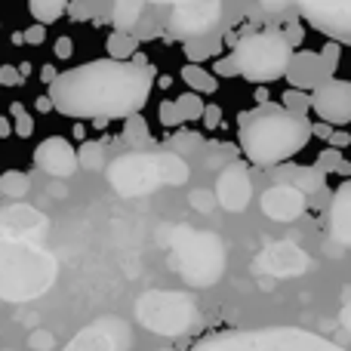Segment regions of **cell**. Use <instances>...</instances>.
I'll return each instance as SVG.
<instances>
[{"label":"cell","mask_w":351,"mask_h":351,"mask_svg":"<svg viewBox=\"0 0 351 351\" xmlns=\"http://www.w3.org/2000/svg\"><path fill=\"white\" fill-rule=\"evenodd\" d=\"M154 86V68L136 62L96 59L62 71L49 86L53 111L77 121H114L133 117L148 105Z\"/></svg>","instance_id":"cell-1"},{"label":"cell","mask_w":351,"mask_h":351,"mask_svg":"<svg viewBox=\"0 0 351 351\" xmlns=\"http://www.w3.org/2000/svg\"><path fill=\"white\" fill-rule=\"evenodd\" d=\"M315 136L308 117H296L280 105H256L241 114V148L250 164L280 167L296 158Z\"/></svg>","instance_id":"cell-2"},{"label":"cell","mask_w":351,"mask_h":351,"mask_svg":"<svg viewBox=\"0 0 351 351\" xmlns=\"http://www.w3.org/2000/svg\"><path fill=\"white\" fill-rule=\"evenodd\" d=\"M56 256L40 243L0 237V299L28 302L56 284Z\"/></svg>","instance_id":"cell-3"},{"label":"cell","mask_w":351,"mask_h":351,"mask_svg":"<svg viewBox=\"0 0 351 351\" xmlns=\"http://www.w3.org/2000/svg\"><path fill=\"white\" fill-rule=\"evenodd\" d=\"M228 59L234 62L237 77H247L250 84L265 86L287 74V65L293 59V47L284 40V34L278 28H265L237 40Z\"/></svg>","instance_id":"cell-4"},{"label":"cell","mask_w":351,"mask_h":351,"mask_svg":"<svg viewBox=\"0 0 351 351\" xmlns=\"http://www.w3.org/2000/svg\"><path fill=\"white\" fill-rule=\"evenodd\" d=\"M191 351H346L330 346L327 339L308 333V330H241V333H222L213 339L197 342Z\"/></svg>","instance_id":"cell-5"},{"label":"cell","mask_w":351,"mask_h":351,"mask_svg":"<svg viewBox=\"0 0 351 351\" xmlns=\"http://www.w3.org/2000/svg\"><path fill=\"white\" fill-rule=\"evenodd\" d=\"M173 265L188 284L210 287L222 278L225 268V250L222 241L210 231L194 228H176L173 237Z\"/></svg>","instance_id":"cell-6"},{"label":"cell","mask_w":351,"mask_h":351,"mask_svg":"<svg viewBox=\"0 0 351 351\" xmlns=\"http://www.w3.org/2000/svg\"><path fill=\"white\" fill-rule=\"evenodd\" d=\"M136 321L158 336H182L197 324V305L176 290H152L136 302Z\"/></svg>","instance_id":"cell-7"},{"label":"cell","mask_w":351,"mask_h":351,"mask_svg":"<svg viewBox=\"0 0 351 351\" xmlns=\"http://www.w3.org/2000/svg\"><path fill=\"white\" fill-rule=\"evenodd\" d=\"M108 182L117 194H123V197L152 194L158 185H164L158 154H145V152L123 154V158H117L114 164L108 167Z\"/></svg>","instance_id":"cell-8"},{"label":"cell","mask_w":351,"mask_h":351,"mask_svg":"<svg viewBox=\"0 0 351 351\" xmlns=\"http://www.w3.org/2000/svg\"><path fill=\"white\" fill-rule=\"evenodd\" d=\"M222 12H225V6L219 3V0H188V3H176V6H170V22H167V28H170L173 37H182L185 43L206 40V34L219 28Z\"/></svg>","instance_id":"cell-9"},{"label":"cell","mask_w":351,"mask_h":351,"mask_svg":"<svg viewBox=\"0 0 351 351\" xmlns=\"http://www.w3.org/2000/svg\"><path fill=\"white\" fill-rule=\"evenodd\" d=\"M302 19L330 37V43H351V0H330V3H302Z\"/></svg>","instance_id":"cell-10"},{"label":"cell","mask_w":351,"mask_h":351,"mask_svg":"<svg viewBox=\"0 0 351 351\" xmlns=\"http://www.w3.org/2000/svg\"><path fill=\"white\" fill-rule=\"evenodd\" d=\"M49 231V219L43 213H37L34 206L12 204L6 210H0V237L10 241H28L40 243V237Z\"/></svg>","instance_id":"cell-11"},{"label":"cell","mask_w":351,"mask_h":351,"mask_svg":"<svg viewBox=\"0 0 351 351\" xmlns=\"http://www.w3.org/2000/svg\"><path fill=\"white\" fill-rule=\"evenodd\" d=\"M311 108L317 111L324 123H336V127L351 123V80L333 77L324 86H317L311 93Z\"/></svg>","instance_id":"cell-12"},{"label":"cell","mask_w":351,"mask_h":351,"mask_svg":"<svg viewBox=\"0 0 351 351\" xmlns=\"http://www.w3.org/2000/svg\"><path fill=\"white\" fill-rule=\"evenodd\" d=\"M127 348H130L127 324H121L117 317H105V321L80 330L65 351H127Z\"/></svg>","instance_id":"cell-13"},{"label":"cell","mask_w":351,"mask_h":351,"mask_svg":"<svg viewBox=\"0 0 351 351\" xmlns=\"http://www.w3.org/2000/svg\"><path fill=\"white\" fill-rule=\"evenodd\" d=\"M259 271L265 274H274V278H299L311 268V259L302 247H296L293 241H278L271 247H265V253L256 259Z\"/></svg>","instance_id":"cell-14"},{"label":"cell","mask_w":351,"mask_h":351,"mask_svg":"<svg viewBox=\"0 0 351 351\" xmlns=\"http://www.w3.org/2000/svg\"><path fill=\"white\" fill-rule=\"evenodd\" d=\"M216 204L225 206L228 213H243L253 200V179H250V170L243 164H225L222 173L216 179Z\"/></svg>","instance_id":"cell-15"},{"label":"cell","mask_w":351,"mask_h":351,"mask_svg":"<svg viewBox=\"0 0 351 351\" xmlns=\"http://www.w3.org/2000/svg\"><path fill=\"white\" fill-rule=\"evenodd\" d=\"M34 167L56 179H68L80 170L77 167V148L65 139V136H47L40 145L34 148Z\"/></svg>","instance_id":"cell-16"},{"label":"cell","mask_w":351,"mask_h":351,"mask_svg":"<svg viewBox=\"0 0 351 351\" xmlns=\"http://www.w3.org/2000/svg\"><path fill=\"white\" fill-rule=\"evenodd\" d=\"M287 80H290V90H299V93H315L317 86H324L327 80H333V74L327 71V65L321 62V56L317 53H308V49H302V53H293L290 65H287Z\"/></svg>","instance_id":"cell-17"},{"label":"cell","mask_w":351,"mask_h":351,"mask_svg":"<svg viewBox=\"0 0 351 351\" xmlns=\"http://www.w3.org/2000/svg\"><path fill=\"white\" fill-rule=\"evenodd\" d=\"M305 194H299L293 185H271L265 194H262L259 206L268 219L274 222H293L305 213Z\"/></svg>","instance_id":"cell-18"},{"label":"cell","mask_w":351,"mask_h":351,"mask_svg":"<svg viewBox=\"0 0 351 351\" xmlns=\"http://www.w3.org/2000/svg\"><path fill=\"white\" fill-rule=\"evenodd\" d=\"M327 225H330V237L339 247H351V179L336 188L327 210Z\"/></svg>","instance_id":"cell-19"},{"label":"cell","mask_w":351,"mask_h":351,"mask_svg":"<svg viewBox=\"0 0 351 351\" xmlns=\"http://www.w3.org/2000/svg\"><path fill=\"white\" fill-rule=\"evenodd\" d=\"M111 25H114V31H121V34H133V28L139 25L142 12H145V3L142 0H117V3H111Z\"/></svg>","instance_id":"cell-20"},{"label":"cell","mask_w":351,"mask_h":351,"mask_svg":"<svg viewBox=\"0 0 351 351\" xmlns=\"http://www.w3.org/2000/svg\"><path fill=\"white\" fill-rule=\"evenodd\" d=\"M158 164H160V179H164V185H185L188 176H191L188 164L176 152H160Z\"/></svg>","instance_id":"cell-21"},{"label":"cell","mask_w":351,"mask_h":351,"mask_svg":"<svg viewBox=\"0 0 351 351\" xmlns=\"http://www.w3.org/2000/svg\"><path fill=\"white\" fill-rule=\"evenodd\" d=\"M105 49H108V59H114V62H133V56L139 53V37L114 31L105 40Z\"/></svg>","instance_id":"cell-22"},{"label":"cell","mask_w":351,"mask_h":351,"mask_svg":"<svg viewBox=\"0 0 351 351\" xmlns=\"http://www.w3.org/2000/svg\"><path fill=\"white\" fill-rule=\"evenodd\" d=\"M31 191V176L22 170H6L0 173V197L6 200H22Z\"/></svg>","instance_id":"cell-23"},{"label":"cell","mask_w":351,"mask_h":351,"mask_svg":"<svg viewBox=\"0 0 351 351\" xmlns=\"http://www.w3.org/2000/svg\"><path fill=\"white\" fill-rule=\"evenodd\" d=\"M182 80L188 84V93H216V86H219V80L213 77V71H206V68H200V65H185L182 68Z\"/></svg>","instance_id":"cell-24"},{"label":"cell","mask_w":351,"mask_h":351,"mask_svg":"<svg viewBox=\"0 0 351 351\" xmlns=\"http://www.w3.org/2000/svg\"><path fill=\"white\" fill-rule=\"evenodd\" d=\"M28 12L34 16V25H53L56 19H62L68 12V3H62V0H31L28 3Z\"/></svg>","instance_id":"cell-25"},{"label":"cell","mask_w":351,"mask_h":351,"mask_svg":"<svg viewBox=\"0 0 351 351\" xmlns=\"http://www.w3.org/2000/svg\"><path fill=\"white\" fill-rule=\"evenodd\" d=\"M77 167L80 170H102L105 167V145H99V142H80Z\"/></svg>","instance_id":"cell-26"},{"label":"cell","mask_w":351,"mask_h":351,"mask_svg":"<svg viewBox=\"0 0 351 351\" xmlns=\"http://www.w3.org/2000/svg\"><path fill=\"white\" fill-rule=\"evenodd\" d=\"M176 102V108H179V114H182V121L185 123H191V121H200L204 117V99L197 96V93H182L179 99H173Z\"/></svg>","instance_id":"cell-27"},{"label":"cell","mask_w":351,"mask_h":351,"mask_svg":"<svg viewBox=\"0 0 351 351\" xmlns=\"http://www.w3.org/2000/svg\"><path fill=\"white\" fill-rule=\"evenodd\" d=\"M123 139H127L133 148L148 145V142H152V136H148V123H145V117H142V114L127 117V123H123Z\"/></svg>","instance_id":"cell-28"},{"label":"cell","mask_w":351,"mask_h":351,"mask_svg":"<svg viewBox=\"0 0 351 351\" xmlns=\"http://www.w3.org/2000/svg\"><path fill=\"white\" fill-rule=\"evenodd\" d=\"M10 121H12V133H16L19 139H31V136H34V117L22 108V102L10 105Z\"/></svg>","instance_id":"cell-29"},{"label":"cell","mask_w":351,"mask_h":351,"mask_svg":"<svg viewBox=\"0 0 351 351\" xmlns=\"http://www.w3.org/2000/svg\"><path fill=\"white\" fill-rule=\"evenodd\" d=\"M280 108L290 111L296 117H308V108H311V96L308 93H299V90H287L280 96Z\"/></svg>","instance_id":"cell-30"},{"label":"cell","mask_w":351,"mask_h":351,"mask_svg":"<svg viewBox=\"0 0 351 351\" xmlns=\"http://www.w3.org/2000/svg\"><path fill=\"white\" fill-rule=\"evenodd\" d=\"M219 47L216 37H206V40H194V43H185V56H188V65H197L200 59H206V56H213Z\"/></svg>","instance_id":"cell-31"},{"label":"cell","mask_w":351,"mask_h":351,"mask_svg":"<svg viewBox=\"0 0 351 351\" xmlns=\"http://www.w3.org/2000/svg\"><path fill=\"white\" fill-rule=\"evenodd\" d=\"M342 160H346V158H342V152H336V148H324V152L317 154V164L315 167H317V173H321V176H327V173L339 170Z\"/></svg>","instance_id":"cell-32"},{"label":"cell","mask_w":351,"mask_h":351,"mask_svg":"<svg viewBox=\"0 0 351 351\" xmlns=\"http://www.w3.org/2000/svg\"><path fill=\"white\" fill-rule=\"evenodd\" d=\"M158 117H160V123H164L167 130H176V127H182V114H179V108H176V102H160V108H158Z\"/></svg>","instance_id":"cell-33"},{"label":"cell","mask_w":351,"mask_h":351,"mask_svg":"<svg viewBox=\"0 0 351 351\" xmlns=\"http://www.w3.org/2000/svg\"><path fill=\"white\" fill-rule=\"evenodd\" d=\"M317 56H321V62L327 65V71H330V74H336V68H339L342 47H339V43H324L321 53H317Z\"/></svg>","instance_id":"cell-34"},{"label":"cell","mask_w":351,"mask_h":351,"mask_svg":"<svg viewBox=\"0 0 351 351\" xmlns=\"http://www.w3.org/2000/svg\"><path fill=\"white\" fill-rule=\"evenodd\" d=\"M28 346L34 351H53L56 339H53V333H47V330H34V333L28 336Z\"/></svg>","instance_id":"cell-35"},{"label":"cell","mask_w":351,"mask_h":351,"mask_svg":"<svg viewBox=\"0 0 351 351\" xmlns=\"http://www.w3.org/2000/svg\"><path fill=\"white\" fill-rule=\"evenodd\" d=\"M191 206L197 213H210L213 206H216V194L213 191H194L191 194Z\"/></svg>","instance_id":"cell-36"},{"label":"cell","mask_w":351,"mask_h":351,"mask_svg":"<svg viewBox=\"0 0 351 351\" xmlns=\"http://www.w3.org/2000/svg\"><path fill=\"white\" fill-rule=\"evenodd\" d=\"M65 16H71L74 22H86V19L96 16V6H90V3H68Z\"/></svg>","instance_id":"cell-37"},{"label":"cell","mask_w":351,"mask_h":351,"mask_svg":"<svg viewBox=\"0 0 351 351\" xmlns=\"http://www.w3.org/2000/svg\"><path fill=\"white\" fill-rule=\"evenodd\" d=\"M280 34H284V40L290 43L293 49H296L299 43H302V25H299V22H287V28L280 31Z\"/></svg>","instance_id":"cell-38"},{"label":"cell","mask_w":351,"mask_h":351,"mask_svg":"<svg viewBox=\"0 0 351 351\" xmlns=\"http://www.w3.org/2000/svg\"><path fill=\"white\" fill-rule=\"evenodd\" d=\"M200 121H204L206 130H216L219 123H222V108H219V105H206V108H204V117H200Z\"/></svg>","instance_id":"cell-39"},{"label":"cell","mask_w":351,"mask_h":351,"mask_svg":"<svg viewBox=\"0 0 351 351\" xmlns=\"http://www.w3.org/2000/svg\"><path fill=\"white\" fill-rule=\"evenodd\" d=\"M348 145H351V133H348V130H333V133H330L327 148H336V152H342V148H348Z\"/></svg>","instance_id":"cell-40"},{"label":"cell","mask_w":351,"mask_h":351,"mask_svg":"<svg viewBox=\"0 0 351 351\" xmlns=\"http://www.w3.org/2000/svg\"><path fill=\"white\" fill-rule=\"evenodd\" d=\"M19 84H25V80L19 77L16 65H0V86H19Z\"/></svg>","instance_id":"cell-41"},{"label":"cell","mask_w":351,"mask_h":351,"mask_svg":"<svg viewBox=\"0 0 351 351\" xmlns=\"http://www.w3.org/2000/svg\"><path fill=\"white\" fill-rule=\"evenodd\" d=\"M213 77H237V68H234V62L225 56V59H219L216 65H213Z\"/></svg>","instance_id":"cell-42"},{"label":"cell","mask_w":351,"mask_h":351,"mask_svg":"<svg viewBox=\"0 0 351 351\" xmlns=\"http://www.w3.org/2000/svg\"><path fill=\"white\" fill-rule=\"evenodd\" d=\"M59 59H71V53H74V40L68 34H62L59 40H56V49H53Z\"/></svg>","instance_id":"cell-43"},{"label":"cell","mask_w":351,"mask_h":351,"mask_svg":"<svg viewBox=\"0 0 351 351\" xmlns=\"http://www.w3.org/2000/svg\"><path fill=\"white\" fill-rule=\"evenodd\" d=\"M25 43H31V47H37V43H43V37H47V28L43 25H31L28 31H22Z\"/></svg>","instance_id":"cell-44"},{"label":"cell","mask_w":351,"mask_h":351,"mask_svg":"<svg viewBox=\"0 0 351 351\" xmlns=\"http://www.w3.org/2000/svg\"><path fill=\"white\" fill-rule=\"evenodd\" d=\"M182 145H200V136L185 133V136H176V139L170 142V148H179V152H182Z\"/></svg>","instance_id":"cell-45"},{"label":"cell","mask_w":351,"mask_h":351,"mask_svg":"<svg viewBox=\"0 0 351 351\" xmlns=\"http://www.w3.org/2000/svg\"><path fill=\"white\" fill-rule=\"evenodd\" d=\"M56 77H59V71H56L53 65H43V68H40V80H43V84L53 86V84H56Z\"/></svg>","instance_id":"cell-46"},{"label":"cell","mask_w":351,"mask_h":351,"mask_svg":"<svg viewBox=\"0 0 351 351\" xmlns=\"http://www.w3.org/2000/svg\"><path fill=\"white\" fill-rule=\"evenodd\" d=\"M12 136V121L10 114H0V139H10Z\"/></svg>","instance_id":"cell-47"},{"label":"cell","mask_w":351,"mask_h":351,"mask_svg":"<svg viewBox=\"0 0 351 351\" xmlns=\"http://www.w3.org/2000/svg\"><path fill=\"white\" fill-rule=\"evenodd\" d=\"M339 321H342V327H346L348 333H351V299H348L346 305H342V311H339Z\"/></svg>","instance_id":"cell-48"},{"label":"cell","mask_w":351,"mask_h":351,"mask_svg":"<svg viewBox=\"0 0 351 351\" xmlns=\"http://www.w3.org/2000/svg\"><path fill=\"white\" fill-rule=\"evenodd\" d=\"M34 105H37V111H43V114H47V111H53V102H49V96H40Z\"/></svg>","instance_id":"cell-49"},{"label":"cell","mask_w":351,"mask_h":351,"mask_svg":"<svg viewBox=\"0 0 351 351\" xmlns=\"http://www.w3.org/2000/svg\"><path fill=\"white\" fill-rule=\"evenodd\" d=\"M84 136H86V127L84 123H74V139H84Z\"/></svg>","instance_id":"cell-50"},{"label":"cell","mask_w":351,"mask_h":351,"mask_svg":"<svg viewBox=\"0 0 351 351\" xmlns=\"http://www.w3.org/2000/svg\"><path fill=\"white\" fill-rule=\"evenodd\" d=\"M336 173H342V176H351V160H342V164H339V170H336Z\"/></svg>","instance_id":"cell-51"},{"label":"cell","mask_w":351,"mask_h":351,"mask_svg":"<svg viewBox=\"0 0 351 351\" xmlns=\"http://www.w3.org/2000/svg\"><path fill=\"white\" fill-rule=\"evenodd\" d=\"M164 351H173V348H164Z\"/></svg>","instance_id":"cell-52"}]
</instances>
